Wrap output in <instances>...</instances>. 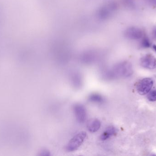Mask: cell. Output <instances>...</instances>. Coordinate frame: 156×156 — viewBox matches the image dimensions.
<instances>
[{
  "instance_id": "cell-3",
  "label": "cell",
  "mask_w": 156,
  "mask_h": 156,
  "mask_svg": "<svg viewBox=\"0 0 156 156\" xmlns=\"http://www.w3.org/2000/svg\"><path fill=\"white\" fill-rule=\"evenodd\" d=\"M154 82L152 79L145 78L140 81L136 86L137 92L140 95H144L148 93L152 89Z\"/></svg>"
},
{
  "instance_id": "cell-2",
  "label": "cell",
  "mask_w": 156,
  "mask_h": 156,
  "mask_svg": "<svg viewBox=\"0 0 156 156\" xmlns=\"http://www.w3.org/2000/svg\"><path fill=\"white\" fill-rule=\"evenodd\" d=\"M86 132H80L76 135L69 141L66 146L67 151L68 152H73L78 149L83 143L86 137Z\"/></svg>"
},
{
  "instance_id": "cell-5",
  "label": "cell",
  "mask_w": 156,
  "mask_h": 156,
  "mask_svg": "<svg viewBox=\"0 0 156 156\" xmlns=\"http://www.w3.org/2000/svg\"><path fill=\"white\" fill-rule=\"evenodd\" d=\"M125 36L129 39L136 40L142 38L144 33L143 31L138 27H131L126 30Z\"/></svg>"
},
{
  "instance_id": "cell-14",
  "label": "cell",
  "mask_w": 156,
  "mask_h": 156,
  "mask_svg": "<svg viewBox=\"0 0 156 156\" xmlns=\"http://www.w3.org/2000/svg\"><path fill=\"white\" fill-rule=\"evenodd\" d=\"M153 34H154V36L156 38V29L155 30H154V33H153Z\"/></svg>"
},
{
  "instance_id": "cell-12",
  "label": "cell",
  "mask_w": 156,
  "mask_h": 156,
  "mask_svg": "<svg viewBox=\"0 0 156 156\" xmlns=\"http://www.w3.org/2000/svg\"><path fill=\"white\" fill-rule=\"evenodd\" d=\"M41 155L49 156L50 155V153H49V151H48V150H44V151H42Z\"/></svg>"
},
{
  "instance_id": "cell-9",
  "label": "cell",
  "mask_w": 156,
  "mask_h": 156,
  "mask_svg": "<svg viewBox=\"0 0 156 156\" xmlns=\"http://www.w3.org/2000/svg\"><path fill=\"white\" fill-rule=\"evenodd\" d=\"M88 100L91 102L97 103H102L104 102L103 97L99 94L93 93L91 94L88 98Z\"/></svg>"
},
{
  "instance_id": "cell-1",
  "label": "cell",
  "mask_w": 156,
  "mask_h": 156,
  "mask_svg": "<svg viewBox=\"0 0 156 156\" xmlns=\"http://www.w3.org/2000/svg\"><path fill=\"white\" fill-rule=\"evenodd\" d=\"M131 65L128 62H122L115 66L112 69L107 72L106 76L108 78L126 77L131 74Z\"/></svg>"
},
{
  "instance_id": "cell-4",
  "label": "cell",
  "mask_w": 156,
  "mask_h": 156,
  "mask_svg": "<svg viewBox=\"0 0 156 156\" xmlns=\"http://www.w3.org/2000/svg\"><path fill=\"white\" fill-rule=\"evenodd\" d=\"M76 119L78 122L83 123L87 118V112L85 107L81 104H75L73 108Z\"/></svg>"
},
{
  "instance_id": "cell-10",
  "label": "cell",
  "mask_w": 156,
  "mask_h": 156,
  "mask_svg": "<svg viewBox=\"0 0 156 156\" xmlns=\"http://www.w3.org/2000/svg\"><path fill=\"white\" fill-rule=\"evenodd\" d=\"M141 45L142 47L144 48H147L150 47V45H151L150 40L147 37H145L142 39V41L141 42Z\"/></svg>"
},
{
  "instance_id": "cell-11",
  "label": "cell",
  "mask_w": 156,
  "mask_h": 156,
  "mask_svg": "<svg viewBox=\"0 0 156 156\" xmlns=\"http://www.w3.org/2000/svg\"><path fill=\"white\" fill-rule=\"evenodd\" d=\"M147 99L150 101H155L156 100V90L151 92L147 95Z\"/></svg>"
},
{
  "instance_id": "cell-6",
  "label": "cell",
  "mask_w": 156,
  "mask_h": 156,
  "mask_svg": "<svg viewBox=\"0 0 156 156\" xmlns=\"http://www.w3.org/2000/svg\"><path fill=\"white\" fill-rule=\"evenodd\" d=\"M141 64L144 67L150 69L156 68V58L151 55H147L141 58Z\"/></svg>"
},
{
  "instance_id": "cell-15",
  "label": "cell",
  "mask_w": 156,
  "mask_h": 156,
  "mask_svg": "<svg viewBox=\"0 0 156 156\" xmlns=\"http://www.w3.org/2000/svg\"><path fill=\"white\" fill-rule=\"evenodd\" d=\"M153 48H154V49L155 51L156 52V45H154V46H153Z\"/></svg>"
},
{
  "instance_id": "cell-7",
  "label": "cell",
  "mask_w": 156,
  "mask_h": 156,
  "mask_svg": "<svg viewBox=\"0 0 156 156\" xmlns=\"http://www.w3.org/2000/svg\"><path fill=\"white\" fill-rule=\"evenodd\" d=\"M117 133V130L113 126H109L106 128L100 136V139L101 141H104L115 135Z\"/></svg>"
},
{
  "instance_id": "cell-8",
  "label": "cell",
  "mask_w": 156,
  "mask_h": 156,
  "mask_svg": "<svg viewBox=\"0 0 156 156\" xmlns=\"http://www.w3.org/2000/svg\"><path fill=\"white\" fill-rule=\"evenodd\" d=\"M101 122L98 119H92L89 121L87 124L88 130L91 132L94 133L100 129Z\"/></svg>"
},
{
  "instance_id": "cell-13",
  "label": "cell",
  "mask_w": 156,
  "mask_h": 156,
  "mask_svg": "<svg viewBox=\"0 0 156 156\" xmlns=\"http://www.w3.org/2000/svg\"><path fill=\"white\" fill-rule=\"evenodd\" d=\"M150 2L152 4L156 6V0H150Z\"/></svg>"
}]
</instances>
